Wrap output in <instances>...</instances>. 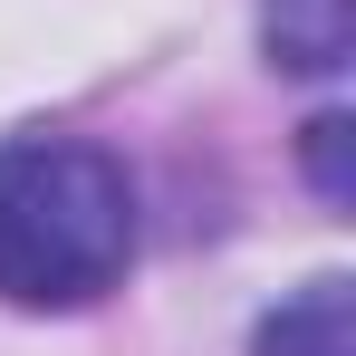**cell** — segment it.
Here are the masks:
<instances>
[{
	"mask_svg": "<svg viewBox=\"0 0 356 356\" xmlns=\"http://www.w3.org/2000/svg\"><path fill=\"white\" fill-rule=\"evenodd\" d=\"M347 49H356V0H270V58L280 67L327 77V67H347Z\"/></svg>",
	"mask_w": 356,
	"mask_h": 356,
	"instance_id": "3",
	"label": "cell"
},
{
	"mask_svg": "<svg viewBox=\"0 0 356 356\" xmlns=\"http://www.w3.org/2000/svg\"><path fill=\"white\" fill-rule=\"evenodd\" d=\"M250 356H356V337H347V280H308L298 298H280V308L260 318Z\"/></svg>",
	"mask_w": 356,
	"mask_h": 356,
	"instance_id": "2",
	"label": "cell"
},
{
	"mask_svg": "<svg viewBox=\"0 0 356 356\" xmlns=\"http://www.w3.org/2000/svg\"><path fill=\"white\" fill-rule=\"evenodd\" d=\"M308 164H318V193H327V202H347V116L308 125Z\"/></svg>",
	"mask_w": 356,
	"mask_h": 356,
	"instance_id": "4",
	"label": "cell"
},
{
	"mask_svg": "<svg viewBox=\"0 0 356 356\" xmlns=\"http://www.w3.org/2000/svg\"><path fill=\"white\" fill-rule=\"evenodd\" d=\"M135 260V183L77 135L0 145V298L10 308H97Z\"/></svg>",
	"mask_w": 356,
	"mask_h": 356,
	"instance_id": "1",
	"label": "cell"
}]
</instances>
